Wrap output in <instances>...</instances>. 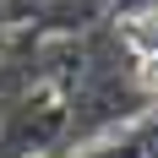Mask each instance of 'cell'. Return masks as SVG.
<instances>
[{"label":"cell","instance_id":"1","mask_svg":"<svg viewBox=\"0 0 158 158\" xmlns=\"http://www.w3.org/2000/svg\"><path fill=\"white\" fill-rule=\"evenodd\" d=\"M82 158H142V147L136 142H104V147H93V153H82Z\"/></svg>","mask_w":158,"mask_h":158},{"label":"cell","instance_id":"2","mask_svg":"<svg viewBox=\"0 0 158 158\" xmlns=\"http://www.w3.org/2000/svg\"><path fill=\"white\" fill-rule=\"evenodd\" d=\"M33 158H55V153H33Z\"/></svg>","mask_w":158,"mask_h":158}]
</instances>
